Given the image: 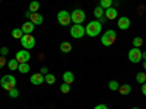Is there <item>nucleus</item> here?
<instances>
[{
  "instance_id": "1",
  "label": "nucleus",
  "mask_w": 146,
  "mask_h": 109,
  "mask_svg": "<svg viewBox=\"0 0 146 109\" xmlns=\"http://www.w3.org/2000/svg\"><path fill=\"white\" fill-rule=\"evenodd\" d=\"M102 31V25L100 23V20H91L86 23V28H85V32H86L88 36L91 38H95V36H98Z\"/></svg>"
},
{
  "instance_id": "2",
  "label": "nucleus",
  "mask_w": 146,
  "mask_h": 109,
  "mask_svg": "<svg viewBox=\"0 0 146 109\" xmlns=\"http://www.w3.org/2000/svg\"><path fill=\"white\" fill-rule=\"evenodd\" d=\"M0 86L3 87V90L10 92L12 89L16 87V79L13 76H10V74H6V76H3L2 79H0Z\"/></svg>"
},
{
  "instance_id": "3",
  "label": "nucleus",
  "mask_w": 146,
  "mask_h": 109,
  "mask_svg": "<svg viewBox=\"0 0 146 109\" xmlns=\"http://www.w3.org/2000/svg\"><path fill=\"white\" fill-rule=\"evenodd\" d=\"M115 38H117L115 31L108 29V31H107V32H104V33H102V36H101V44H102L104 47H111V45L115 42Z\"/></svg>"
},
{
  "instance_id": "4",
  "label": "nucleus",
  "mask_w": 146,
  "mask_h": 109,
  "mask_svg": "<svg viewBox=\"0 0 146 109\" xmlns=\"http://www.w3.org/2000/svg\"><path fill=\"white\" fill-rule=\"evenodd\" d=\"M35 44H36V41L32 36V33H23V36L21 38V45L23 47V50H28V51L32 50Z\"/></svg>"
},
{
  "instance_id": "5",
  "label": "nucleus",
  "mask_w": 146,
  "mask_h": 109,
  "mask_svg": "<svg viewBox=\"0 0 146 109\" xmlns=\"http://www.w3.org/2000/svg\"><path fill=\"white\" fill-rule=\"evenodd\" d=\"M70 19L73 23H78V25H82V22H85L86 19V13L82 10V9H75L70 13Z\"/></svg>"
},
{
  "instance_id": "6",
  "label": "nucleus",
  "mask_w": 146,
  "mask_h": 109,
  "mask_svg": "<svg viewBox=\"0 0 146 109\" xmlns=\"http://www.w3.org/2000/svg\"><path fill=\"white\" fill-rule=\"evenodd\" d=\"M57 22H58L62 26H69L70 22H72L70 13H69L67 10H60L58 13H57Z\"/></svg>"
},
{
  "instance_id": "7",
  "label": "nucleus",
  "mask_w": 146,
  "mask_h": 109,
  "mask_svg": "<svg viewBox=\"0 0 146 109\" xmlns=\"http://www.w3.org/2000/svg\"><path fill=\"white\" fill-rule=\"evenodd\" d=\"M85 33H86V32H85V28H83L82 25H78V23H73V26L70 28V35H72L75 39L83 38Z\"/></svg>"
},
{
  "instance_id": "8",
  "label": "nucleus",
  "mask_w": 146,
  "mask_h": 109,
  "mask_svg": "<svg viewBox=\"0 0 146 109\" xmlns=\"http://www.w3.org/2000/svg\"><path fill=\"white\" fill-rule=\"evenodd\" d=\"M129 60L131 63H135V64L140 63L142 61V51H140V48H135V47H133L131 50L129 51Z\"/></svg>"
},
{
  "instance_id": "9",
  "label": "nucleus",
  "mask_w": 146,
  "mask_h": 109,
  "mask_svg": "<svg viewBox=\"0 0 146 109\" xmlns=\"http://www.w3.org/2000/svg\"><path fill=\"white\" fill-rule=\"evenodd\" d=\"M29 58H31V54L28 53V50H21V51H18L16 55H15V60H16L19 64H22V63H28V61H29Z\"/></svg>"
},
{
  "instance_id": "10",
  "label": "nucleus",
  "mask_w": 146,
  "mask_h": 109,
  "mask_svg": "<svg viewBox=\"0 0 146 109\" xmlns=\"http://www.w3.org/2000/svg\"><path fill=\"white\" fill-rule=\"evenodd\" d=\"M29 80H31V83L34 84V86H40V84H42L45 81V77L41 74V73H35V74L31 76Z\"/></svg>"
},
{
  "instance_id": "11",
  "label": "nucleus",
  "mask_w": 146,
  "mask_h": 109,
  "mask_svg": "<svg viewBox=\"0 0 146 109\" xmlns=\"http://www.w3.org/2000/svg\"><path fill=\"white\" fill-rule=\"evenodd\" d=\"M117 26H118L120 29H123V31H127V29L130 28V19H129L127 16H121V18L118 19V22H117Z\"/></svg>"
},
{
  "instance_id": "12",
  "label": "nucleus",
  "mask_w": 146,
  "mask_h": 109,
  "mask_svg": "<svg viewBox=\"0 0 146 109\" xmlns=\"http://www.w3.org/2000/svg\"><path fill=\"white\" fill-rule=\"evenodd\" d=\"M29 20L34 23V25H42L44 18H42V15H41V13H38V12H35V13H31Z\"/></svg>"
},
{
  "instance_id": "13",
  "label": "nucleus",
  "mask_w": 146,
  "mask_h": 109,
  "mask_svg": "<svg viewBox=\"0 0 146 109\" xmlns=\"http://www.w3.org/2000/svg\"><path fill=\"white\" fill-rule=\"evenodd\" d=\"M105 18L108 19V20H114V19H117V16H118V12H117V9H114V7H110V9H105Z\"/></svg>"
},
{
  "instance_id": "14",
  "label": "nucleus",
  "mask_w": 146,
  "mask_h": 109,
  "mask_svg": "<svg viewBox=\"0 0 146 109\" xmlns=\"http://www.w3.org/2000/svg\"><path fill=\"white\" fill-rule=\"evenodd\" d=\"M34 28H35V25H34V23L31 22V20H27L25 23H23V25H22V32L23 33H32L34 32Z\"/></svg>"
},
{
  "instance_id": "15",
  "label": "nucleus",
  "mask_w": 146,
  "mask_h": 109,
  "mask_svg": "<svg viewBox=\"0 0 146 109\" xmlns=\"http://www.w3.org/2000/svg\"><path fill=\"white\" fill-rule=\"evenodd\" d=\"M75 81V74L72 71H64L63 73V83H67V84H72Z\"/></svg>"
},
{
  "instance_id": "16",
  "label": "nucleus",
  "mask_w": 146,
  "mask_h": 109,
  "mask_svg": "<svg viewBox=\"0 0 146 109\" xmlns=\"http://www.w3.org/2000/svg\"><path fill=\"white\" fill-rule=\"evenodd\" d=\"M60 51L64 53V54L70 53V51H72V44H70V42H67V41L62 42V44H60Z\"/></svg>"
},
{
  "instance_id": "17",
  "label": "nucleus",
  "mask_w": 146,
  "mask_h": 109,
  "mask_svg": "<svg viewBox=\"0 0 146 109\" xmlns=\"http://www.w3.org/2000/svg\"><path fill=\"white\" fill-rule=\"evenodd\" d=\"M118 92H120V95L126 96V95H129L131 92V86L130 84H121V86L118 87Z\"/></svg>"
},
{
  "instance_id": "18",
  "label": "nucleus",
  "mask_w": 146,
  "mask_h": 109,
  "mask_svg": "<svg viewBox=\"0 0 146 109\" xmlns=\"http://www.w3.org/2000/svg\"><path fill=\"white\" fill-rule=\"evenodd\" d=\"M18 67H19V63L16 61L15 58H12V60H9V61H7V68H9L10 71L18 70Z\"/></svg>"
},
{
  "instance_id": "19",
  "label": "nucleus",
  "mask_w": 146,
  "mask_h": 109,
  "mask_svg": "<svg viewBox=\"0 0 146 109\" xmlns=\"http://www.w3.org/2000/svg\"><path fill=\"white\" fill-rule=\"evenodd\" d=\"M104 13H105V9H102L101 6H98V7H95V9H94V16L96 18V20H98L100 18H102Z\"/></svg>"
},
{
  "instance_id": "20",
  "label": "nucleus",
  "mask_w": 146,
  "mask_h": 109,
  "mask_svg": "<svg viewBox=\"0 0 146 109\" xmlns=\"http://www.w3.org/2000/svg\"><path fill=\"white\" fill-rule=\"evenodd\" d=\"M29 70H31V67H29L28 63H22V64H19V67H18V71L22 73V74H27V73H29Z\"/></svg>"
},
{
  "instance_id": "21",
  "label": "nucleus",
  "mask_w": 146,
  "mask_h": 109,
  "mask_svg": "<svg viewBox=\"0 0 146 109\" xmlns=\"http://www.w3.org/2000/svg\"><path fill=\"white\" fill-rule=\"evenodd\" d=\"M113 0H100V6L102 9H110V7H113Z\"/></svg>"
},
{
  "instance_id": "22",
  "label": "nucleus",
  "mask_w": 146,
  "mask_h": 109,
  "mask_svg": "<svg viewBox=\"0 0 146 109\" xmlns=\"http://www.w3.org/2000/svg\"><path fill=\"white\" fill-rule=\"evenodd\" d=\"M38 9H40V2L32 0V2L29 3V10L32 12V13H35V12H38Z\"/></svg>"
},
{
  "instance_id": "23",
  "label": "nucleus",
  "mask_w": 146,
  "mask_h": 109,
  "mask_svg": "<svg viewBox=\"0 0 146 109\" xmlns=\"http://www.w3.org/2000/svg\"><path fill=\"white\" fill-rule=\"evenodd\" d=\"M12 36H13L15 39H21L22 36H23V32H22V29H21V28H19V29H18V28H15L13 31H12Z\"/></svg>"
},
{
  "instance_id": "24",
  "label": "nucleus",
  "mask_w": 146,
  "mask_h": 109,
  "mask_svg": "<svg viewBox=\"0 0 146 109\" xmlns=\"http://www.w3.org/2000/svg\"><path fill=\"white\" fill-rule=\"evenodd\" d=\"M136 81L140 83V84L146 83V74H145L143 71H140V73H137V74H136Z\"/></svg>"
},
{
  "instance_id": "25",
  "label": "nucleus",
  "mask_w": 146,
  "mask_h": 109,
  "mask_svg": "<svg viewBox=\"0 0 146 109\" xmlns=\"http://www.w3.org/2000/svg\"><path fill=\"white\" fill-rule=\"evenodd\" d=\"M44 77H45V83H48V84H54L56 83V76L54 74H50V73H48V74H45Z\"/></svg>"
},
{
  "instance_id": "26",
  "label": "nucleus",
  "mask_w": 146,
  "mask_h": 109,
  "mask_svg": "<svg viewBox=\"0 0 146 109\" xmlns=\"http://www.w3.org/2000/svg\"><path fill=\"white\" fill-rule=\"evenodd\" d=\"M133 47H135V48H139V47H142L143 45V39L140 38V36H136V38L135 39H133Z\"/></svg>"
},
{
  "instance_id": "27",
  "label": "nucleus",
  "mask_w": 146,
  "mask_h": 109,
  "mask_svg": "<svg viewBox=\"0 0 146 109\" xmlns=\"http://www.w3.org/2000/svg\"><path fill=\"white\" fill-rule=\"evenodd\" d=\"M118 87H120V84L115 80H111V81L108 83V89L110 90H118Z\"/></svg>"
},
{
  "instance_id": "28",
  "label": "nucleus",
  "mask_w": 146,
  "mask_h": 109,
  "mask_svg": "<svg viewBox=\"0 0 146 109\" xmlns=\"http://www.w3.org/2000/svg\"><path fill=\"white\" fill-rule=\"evenodd\" d=\"M60 92H62V93H69V92H70V84L63 83L62 86H60Z\"/></svg>"
},
{
  "instance_id": "29",
  "label": "nucleus",
  "mask_w": 146,
  "mask_h": 109,
  "mask_svg": "<svg viewBox=\"0 0 146 109\" xmlns=\"http://www.w3.org/2000/svg\"><path fill=\"white\" fill-rule=\"evenodd\" d=\"M9 96H10L12 99H15V98H18V96H19V90H16V87H15V89H12V90L9 92Z\"/></svg>"
},
{
  "instance_id": "30",
  "label": "nucleus",
  "mask_w": 146,
  "mask_h": 109,
  "mask_svg": "<svg viewBox=\"0 0 146 109\" xmlns=\"http://www.w3.org/2000/svg\"><path fill=\"white\" fill-rule=\"evenodd\" d=\"M0 54H2L3 57L7 55V54H9V48H7V47H2V48H0Z\"/></svg>"
},
{
  "instance_id": "31",
  "label": "nucleus",
  "mask_w": 146,
  "mask_h": 109,
  "mask_svg": "<svg viewBox=\"0 0 146 109\" xmlns=\"http://www.w3.org/2000/svg\"><path fill=\"white\" fill-rule=\"evenodd\" d=\"M7 63H6V58L2 55V57H0V68H2V67H5Z\"/></svg>"
},
{
  "instance_id": "32",
  "label": "nucleus",
  "mask_w": 146,
  "mask_h": 109,
  "mask_svg": "<svg viewBox=\"0 0 146 109\" xmlns=\"http://www.w3.org/2000/svg\"><path fill=\"white\" fill-rule=\"evenodd\" d=\"M40 73L42 76H45V74H48V68L47 67H41V70H40Z\"/></svg>"
},
{
  "instance_id": "33",
  "label": "nucleus",
  "mask_w": 146,
  "mask_h": 109,
  "mask_svg": "<svg viewBox=\"0 0 146 109\" xmlns=\"http://www.w3.org/2000/svg\"><path fill=\"white\" fill-rule=\"evenodd\" d=\"M94 109H108V108H107V105H104V103H100V105H96Z\"/></svg>"
},
{
  "instance_id": "34",
  "label": "nucleus",
  "mask_w": 146,
  "mask_h": 109,
  "mask_svg": "<svg viewBox=\"0 0 146 109\" xmlns=\"http://www.w3.org/2000/svg\"><path fill=\"white\" fill-rule=\"evenodd\" d=\"M140 90H142L143 96H146V83H143V84H142V89H140Z\"/></svg>"
},
{
  "instance_id": "35",
  "label": "nucleus",
  "mask_w": 146,
  "mask_h": 109,
  "mask_svg": "<svg viewBox=\"0 0 146 109\" xmlns=\"http://www.w3.org/2000/svg\"><path fill=\"white\" fill-rule=\"evenodd\" d=\"M107 20H108V19H107V18H105V15H104V16H102V18H100V23H101V25H102V23H105V22H107Z\"/></svg>"
},
{
  "instance_id": "36",
  "label": "nucleus",
  "mask_w": 146,
  "mask_h": 109,
  "mask_svg": "<svg viewBox=\"0 0 146 109\" xmlns=\"http://www.w3.org/2000/svg\"><path fill=\"white\" fill-rule=\"evenodd\" d=\"M31 13H32V12H31V10L28 9V10L25 12V18H28V19H29V16H31Z\"/></svg>"
},
{
  "instance_id": "37",
  "label": "nucleus",
  "mask_w": 146,
  "mask_h": 109,
  "mask_svg": "<svg viewBox=\"0 0 146 109\" xmlns=\"http://www.w3.org/2000/svg\"><path fill=\"white\" fill-rule=\"evenodd\" d=\"M142 58H143V60H146V51H143V53H142Z\"/></svg>"
},
{
  "instance_id": "38",
  "label": "nucleus",
  "mask_w": 146,
  "mask_h": 109,
  "mask_svg": "<svg viewBox=\"0 0 146 109\" xmlns=\"http://www.w3.org/2000/svg\"><path fill=\"white\" fill-rule=\"evenodd\" d=\"M143 68L146 70V60H145V63H143Z\"/></svg>"
},
{
  "instance_id": "39",
  "label": "nucleus",
  "mask_w": 146,
  "mask_h": 109,
  "mask_svg": "<svg viewBox=\"0 0 146 109\" xmlns=\"http://www.w3.org/2000/svg\"><path fill=\"white\" fill-rule=\"evenodd\" d=\"M131 109H140V108H131Z\"/></svg>"
},
{
  "instance_id": "40",
  "label": "nucleus",
  "mask_w": 146,
  "mask_h": 109,
  "mask_svg": "<svg viewBox=\"0 0 146 109\" xmlns=\"http://www.w3.org/2000/svg\"><path fill=\"white\" fill-rule=\"evenodd\" d=\"M0 2H2V0H0Z\"/></svg>"
}]
</instances>
